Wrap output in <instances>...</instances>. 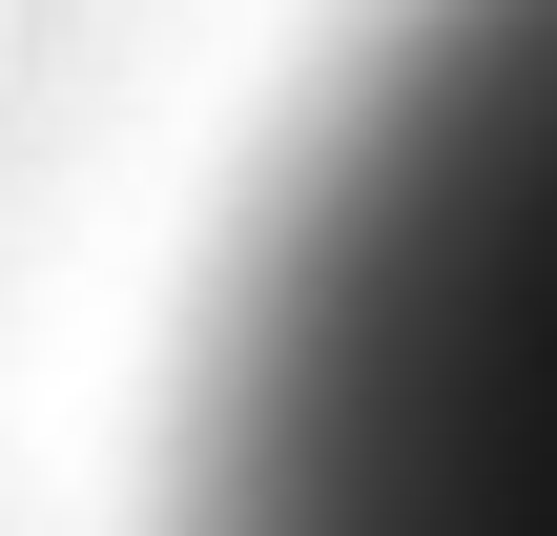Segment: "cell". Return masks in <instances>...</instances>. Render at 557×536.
I'll use <instances>...</instances> for the list:
<instances>
[{
	"instance_id": "6da1fadb",
	"label": "cell",
	"mask_w": 557,
	"mask_h": 536,
	"mask_svg": "<svg viewBox=\"0 0 557 536\" xmlns=\"http://www.w3.org/2000/svg\"><path fill=\"white\" fill-rule=\"evenodd\" d=\"M145 536H557V0H351L248 145Z\"/></svg>"
}]
</instances>
